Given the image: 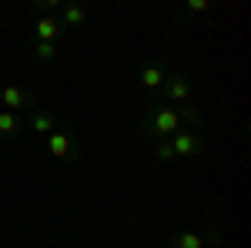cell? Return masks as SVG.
<instances>
[{
  "label": "cell",
  "mask_w": 251,
  "mask_h": 248,
  "mask_svg": "<svg viewBox=\"0 0 251 248\" xmlns=\"http://www.w3.org/2000/svg\"><path fill=\"white\" fill-rule=\"evenodd\" d=\"M144 134L151 141H168L171 134L181 131V124L188 128H198L201 124V111L194 108H164L161 101H151V108L144 111Z\"/></svg>",
  "instance_id": "1"
},
{
  "label": "cell",
  "mask_w": 251,
  "mask_h": 248,
  "mask_svg": "<svg viewBox=\"0 0 251 248\" xmlns=\"http://www.w3.org/2000/svg\"><path fill=\"white\" fill-rule=\"evenodd\" d=\"M47 154H50L54 161H77V158H80L77 134L71 131V128H64V131H50V134H47Z\"/></svg>",
  "instance_id": "2"
},
{
  "label": "cell",
  "mask_w": 251,
  "mask_h": 248,
  "mask_svg": "<svg viewBox=\"0 0 251 248\" xmlns=\"http://www.w3.org/2000/svg\"><path fill=\"white\" fill-rule=\"evenodd\" d=\"M168 144H171L174 158H198V154L204 151L208 138L201 134V128H181L177 134L168 138Z\"/></svg>",
  "instance_id": "3"
},
{
  "label": "cell",
  "mask_w": 251,
  "mask_h": 248,
  "mask_svg": "<svg viewBox=\"0 0 251 248\" xmlns=\"http://www.w3.org/2000/svg\"><path fill=\"white\" fill-rule=\"evenodd\" d=\"M194 94V81L184 74H168V81H164V87H161V97L164 101H171V104H188Z\"/></svg>",
  "instance_id": "4"
},
{
  "label": "cell",
  "mask_w": 251,
  "mask_h": 248,
  "mask_svg": "<svg viewBox=\"0 0 251 248\" xmlns=\"http://www.w3.org/2000/svg\"><path fill=\"white\" fill-rule=\"evenodd\" d=\"M0 104L7 108V111H14V114H20V111H34V97L27 94V91H20V87H0Z\"/></svg>",
  "instance_id": "5"
},
{
  "label": "cell",
  "mask_w": 251,
  "mask_h": 248,
  "mask_svg": "<svg viewBox=\"0 0 251 248\" xmlns=\"http://www.w3.org/2000/svg\"><path fill=\"white\" fill-rule=\"evenodd\" d=\"M164 81H168V71L157 64V60H148L144 67H141V84L151 91V94H161V87H164Z\"/></svg>",
  "instance_id": "6"
},
{
  "label": "cell",
  "mask_w": 251,
  "mask_h": 248,
  "mask_svg": "<svg viewBox=\"0 0 251 248\" xmlns=\"http://www.w3.org/2000/svg\"><path fill=\"white\" fill-rule=\"evenodd\" d=\"M60 20H54V17H40L37 20V27H34V37L40 40V44H57V37H60Z\"/></svg>",
  "instance_id": "7"
},
{
  "label": "cell",
  "mask_w": 251,
  "mask_h": 248,
  "mask_svg": "<svg viewBox=\"0 0 251 248\" xmlns=\"http://www.w3.org/2000/svg\"><path fill=\"white\" fill-rule=\"evenodd\" d=\"M30 128L37 134H50L57 128V117L50 114V111H30Z\"/></svg>",
  "instance_id": "8"
},
{
  "label": "cell",
  "mask_w": 251,
  "mask_h": 248,
  "mask_svg": "<svg viewBox=\"0 0 251 248\" xmlns=\"http://www.w3.org/2000/svg\"><path fill=\"white\" fill-rule=\"evenodd\" d=\"M204 235L201 231H177L171 238V248H204Z\"/></svg>",
  "instance_id": "9"
},
{
  "label": "cell",
  "mask_w": 251,
  "mask_h": 248,
  "mask_svg": "<svg viewBox=\"0 0 251 248\" xmlns=\"http://www.w3.org/2000/svg\"><path fill=\"white\" fill-rule=\"evenodd\" d=\"M80 24H87V7L67 3V7H64V24H60V27H80Z\"/></svg>",
  "instance_id": "10"
},
{
  "label": "cell",
  "mask_w": 251,
  "mask_h": 248,
  "mask_svg": "<svg viewBox=\"0 0 251 248\" xmlns=\"http://www.w3.org/2000/svg\"><path fill=\"white\" fill-rule=\"evenodd\" d=\"M20 134V117L14 111H0V138L7 141V138H14Z\"/></svg>",
  "instance_id": "11"
},
{
  "label": "cell",
  "mask_w": 251,
  "mask_h": 248,
  "mask_svg": "<svg viewBox=\"0 0 251 248\" xmlns=\"http://www.w3.org/2000/svg\"><path fill=\"white\" fill-rule=\"evenodd\" d=\"M30 54L40 60V64H50V60L57 57L60 51H57V44H40V40H34V47H30Z\"/></svg>",
  "instance_id": "12"
},
{
  "label": "cell",
  "mask_w": 251,
  "mask_h": 248,
  "mask_svg": "<svg viewBox=\"0 0 251 248\" xmlns=\"http://www.w3.org/2000/svg\"><path fill=\"white\" fill-rule=\"evenodd\" d=\"M154 161H161V165H171L174 161V151L168 141H154Z\"/></svg>",
  "instance_id": "13"
},
{
  "label": "cell",
  "mask_w": 251,
  "mask_h": 248,
  "mask_svg": "<svg viewBox=\"0 0 251 248\" xmlns=\"http://www.w3.org/2000/svg\"><path fill=\"white\" fill-rule=\"evenodd\" d=\"M208 7H211L208 0H191V3H188L184 10H191V14H201V10H208Z\"/></svg>",
  "instance_id": "14"
},
{
  "label": "cell",
  "mask_w": 251,
  "mask_h": 248,
  "mask_svg": "<svg viewBox=\"0 0 251 248\" xmlns=\"http://www.w3.org/2000/svg\"><path fill=\"white\" fill-rule=\"evenodd\" d=\"M97 248H111V245H97Z\"/></svg>",
  "instance_id": "15"
}]
</instances>
